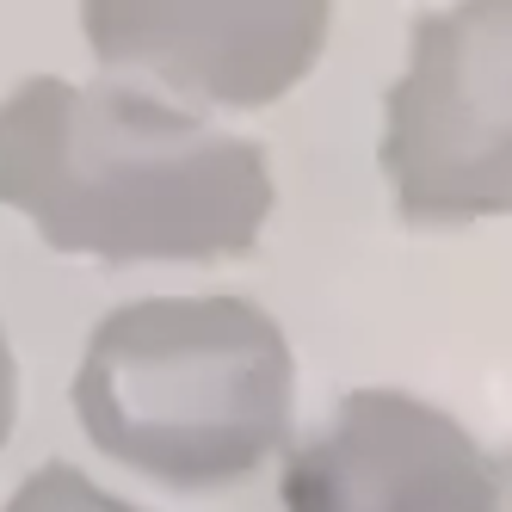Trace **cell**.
Instances as JSON below:
<instances>
[{"mask_svg":"<svg viewBox=\"0 0 512 512\" xmlns=\"http://www.w3.org/2000/svg\"><path fill=\"white\" fill-rule=\"evenodd\" d=\"M13 420H19V358L7 346V327H0V451L13 438Z\"/></svg>","mask_w":512,"mask_h":512,"instance_id":"7","label":"cell"},{"mask_svg":"<svg viewBox=\"0 0 512 512\" xmlns=\"http://www.w3.org/2000/svg\"><path fill=\"white\" fill-rule=\"evenodd\" d=\"M0 512H142V506L105 494L93 475L75 469V463H44V469H31L25 482L13 488V500Z\"/></svg>","mask_w":512,"mask_h":512,"instance_id":"6","label":"cell"},{"mask_svg":"<svg viewBox=\"0 0 512 512\" xmlns=\"http://www.w3.org/2000/svg\"><path fill=\"white\" fill-rule=\"evenodd\" d=\"M383 186L408 229L512 210V0L426 7L383 93Z\"/></svg>","mask_w":512,"mask_h":512,"instance_id":"3","label":"cell"},{"mask_svg":"<svg viewBox=\"0 0 512 512\" xmlns=\"http://www.w3.org/2000/svg\"><path fill=\"white\" fill-rule=\"evenodd\" d=\"M284 512H506V469L457 414L408 389H352L284 445Z\"/></svg>","mask_w":512,"mask_h":512,"instance_id":"5","label":"cell"},{"mask_svg":"<svg viewBox=\"0 0 512 512\" xmlns=\"http://www.w3.org/2000/svg\"><path fill=\"white\" fill-rule=\"evenodd\" d=\"M327 0H87L81 31L112 81H149L173 105L260 112L327 50Z\"/></svg>","mask_w":512,"mask_h":512,"instance_id":"4","label":"cell"},{"mask_svg":"<svg viewBox=\"0 0 512 512\" xmlns=\"http://www.w3.org/2000/svg\"><path fill=\"white\" fill-rule=\"evenodd\" d=\"M75 420L142 482L216 494L284 457L297 358L284 327L235 290L136 297L87 334Z\"/></svg>","mask_w":512,"mask_h":512,"instance_id":"2","label":"cell"},{"mask_svg":"<svg viewBox=\"0 0 512 512\" xmlns=\"http://www.w3.org/2000/svg\"><path fill=\"white\" fill-rule=\"evenodd\" d=\"M272 161L136 81L31 75L0 99V210L105 266L247 260L272 223Z\"/></svg>","mask_w":512,"mask_h":512,"instance_id":"1","label":"cell"}]
</instances>
